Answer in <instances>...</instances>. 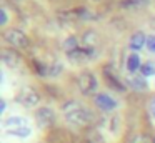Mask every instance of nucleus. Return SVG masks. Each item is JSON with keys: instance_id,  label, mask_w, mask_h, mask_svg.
Segmentation results:
<instances>
[{"instance_id": "nucleus-22", "label": "nucleus", "mask_w": 155, "mask_h": 143, "mask_svg": "<svg viewBox=\"0 0 155 143\" xmlns=\"http://www.w3.org/2000/svg\"><path fill=\"white\" fill-rule=\"evenodd\" d=\"M147 48L150 50V52H155V35H150V37H147Z\"/></svg>"}, {"instance_id": "nucleus-12", "label": "nucleus", "mask_w": 155, "mask_h": 143, "mask_svg": "<svg viewBox=\"0 0 155 143\" xmlns=\"http://www.w3.org/2000/svg\"><path fill=\"white\" fill-rule=\"evenodd\" d=\"M92 57L94 55H92L88 50H85L84 47H80L78 50H75V52H72V53H67V58L70 60L72 63H84V62H87V60H90Z\"/></svg>"}, {"instance_id": "nucleus-9", "label": "nucleus", "mask_w": 155, "mask_h": 143, "mask_svg": "<svg viewBox=\"0 0 155 143\" xmlns=\"http://www.w3.org/2000/svg\"><path fill=\"white\" fill-rule=\"evenodd\" d=\"M125 82H127V86L134 88L135 92H145V90L148 88L147 80H145V76H142V75H135V73H130V75L125 78Z\"/></svg>"}, {"instance_id": "nucleus-23", "label": "nucleus", "mask_w": 155, "mask_h": 143, "mask_svg": "<svg viewBox=\"0 0 155 143\" xmlns=\"http://www.w3.org/2000/svg\"><path fill=\"white\" fill-rule=\"evenodd\" d=\"M8 22V15H7V10L2 7L0 8V25H5V23Z\"/></svg>"}, {"instance_id": "nucleus-1", "label": "nucleus", "mask_w": 155, "mask_h": 143, "mask_svg": "<svg viewBox=\"0 0 155 143\" xmlns=\"http://www.w3.org/2000/svg\"><path fill=\"white\" fill-rule=\"evenodd\" d=\"M62 112H64L65 120L74 126H87L94 122V113L85 105H82L80 102H75V100L64 103Z\"/></svg>"}, {"instance_id": "nucleus-7", "label": "nucleus", "mask_w": 155, "mask_h": 143, "mask_svg": "<svg viewBox=\"0 0 155 143\" xmlns=\"http://www.w3.org/2000/svg\"><path fill=\"white\" fill-rule=\"evenodd\" d=\"M2 62H4V65L10 67V68H17L22 63V57L14 48H5L2 50Z\"/></svg>"}, {"instance_id": "nucleus-5", "label": "nucleus", "mask_w": 155, "mask_h": 143, "mask_svg": "<svg viewBox=\"0 0 155 143\" xmlns=\"http://www.w3.org/2000/svg\"><path fill=\"white\" fill-rule=\"evenodd\" d=\"M35 122L40 128H50L55 123V112L48 106H42L40 110H37L35 113Z\"/></svg>"}, {"instance_id": "nucleus-14", "label": "nucleus", "mask_w": 155, "mask_h": 143, "mask_svg": "<svg viewBox=\"0 0 155 143\" xmlns=\"http://www.w3.org/2000/svg\"><path fill=\"white\" fill-rule=\"evenodd\" d=\"M145 43H147V37H145L142 32H135L134 35L130 37V48H132V52H137V50L143 48Z\"/></svg>"}, {"instance_id": "nucleus-20", "label": "nucleus", "mask_w": 155, "mask_h": 143, "mask_svg": "<svg viewBox=\"0 0 155 143\" xmlns=\"http://www.w3.org/2000/svg\"><path fill=\"white\" fill-rule=\"evenodd\" d=\"M140 72H142V76H152V75H155L153 63H143V65H142V68H140Z\"/></svg>"}, {"instance_id": "nucleus-16", "label": "nucleus", "mask_w": 155, "mask_h": 143, "mask_svg": "<svg viewBox=\"0 0 155 143\" xmlns=\"http://www.w3.org/2000/svg\"><path fill=\"white\" fill-rule=\"evenodd\" d=\"M150 3V0H122V8H143Z\"/></svg>"}, {"instance_id": "nucleus-11", "label": "nucleus", "mask_w": 155, "mask_h": 143, "mask_svg": "<svg viewBox=\"0 0 155 143\" xmlns=\"http://www.w3.org/2000/svg\"><path fill=\"white\" fill-rule=\"evenodd\" d=\"M22 126H28V120L25 116H18V115H12L8 118L4 120V128L5 130H12V128H22Z\"/></svg>"}, {"instance_id": "nucleus-3", "label": "nucleus", "mask_w": 155, "mask_h": 143, "mask_svg": "<svg viewBox=\"0 0 155 143\" xmlns=\"http://www.w3.org/2000/svg\"><path fill=\"white\" fill-rule=\"evenodd\" d=\"M4 40L12 45L14 48H27L30 45V40L28 37L25 35L22 30H17V28H10V30H5L4 32Z\"/></svg>"}, {"instance_id": "nucleus-10", "label": "nucleus", "mask_w": 155, "mask_h": 143, "mask_svg": "<svg viewBox=\"0 0 155 143\" xmlns=\"http://www.w3.org/2000/svg\"><path fill=\"white\" fill-rule=\"evenodd\" d=\"M104 75H105V80H107V83L112 86V88L118 90V92H124V90H125V86H124V83H122V80L118 78L117 72H114L110 67H107V68L104 70Z\"/></svg>"}, {"instance_id": "nucleus-4", "label": "nucleus", "mask_w": 155, "mask_h": 143, "mask_svg": "<svg viewBox=\"0 0 155 143\" xmlns=\"http://www.w3.org/2000/svg\"><path fill=\"white\" fill-rule=\"evenodd\" d=\"M98 88V80L92 72H84L78 76V90L84 95H94Z\"/></svg>"}, {"instance_id": "nucleus-17", "label": "nucleus", "mask_w": 155, "mask_h": 143, "mask_svg": "<svg viewBox=\"0 0 155 143\" xmlns=\"http://www.w3.org/2000/svg\"><path fill=\"white\" fill-rule=\"evenodd\" d=\"M5 133L10 136H17V138H27L30 136L32 130L30 126H22V128H12V130H5Z\"/></svg>"}, {"instance_id": "nucleus-15", "label": "nucleus", "mask_w": 155, "mask_h": 143, "mask_svg": "<svg viewBox=\"0 0 155 143\" xmlns=\"http://www.w3.org/2000/svg\"><path fill=\"white\" fill-rule=\"evenodd\" d=\"M142 68V63H140V57L137 55L135 52H132L130 55L127 57V70L130 73H135L137 70Z\"/></svg>"}, {"instance_id": "nucleus-13", "label": "nucleus", "mask_w": 155, "mask_h": 143, "mask_svg": "<svg viewBox=\"0 0 155 143\" xmlns=\"http://www.w3.org/2000/svg\"><path fill=\"white\" fill-rule=\"evenodd\" d=\"M48 140H50V143H74V136L67 130H54Z\"/></svg>"}, {"instance_id": "nucleus-21", "label": "nucleus", "mask_w": 155, "mask_h": 143, "mask_svg": "<svg viewBox=\"0 0 155 143\" xmlns=\"http://www.w3.org/2000/svg\"><path fill=\"white\" fill-rule=\"evenodd\" d=\"M128 143H150V140L147 135H134L128 140Z\"/></svg>"}, {"instance_id": "nucleus-24", "label": "nucleus", "mask_w": 155, "mask_h": 143, "mask_svg": "<svg viewBox=\"0 0 155 143\" xmlns=\"http://www.w3.org/2000/svg\"><path fill=\"white\" fill-rule=\"evenodd\" d=\"M148 110H150V116L153 118V122H155V98H152V102H150V106H148Z\"/></svg>"}, {"instance_id": "nucleus-19", "label": "nucleus", "mask_w": 155, "mask_h": 143, "mask_svg": "<svg viewBox=\"0 0 155 143\" xmlns=\"http://www.w3.org/2000/svg\"><path fill=\"white\" fill-rule=\"evenodd\" d=\"M62 72V63L58 60H54V63L48 65V70H47V75H52V76H57L58 73Z\"/></svg>"}, {"instance_id": "nucleus-6", "label": "nucleus", "mask_w": 155, "mask_h": 143, "mask_svg": "<svg viewBox=\"0 0 155 143\" xmlns=\"http://www.w3.org/2000/svg\"><path fill=\"white\" fill-rule=\"evenodd\" d=\"M95 105L102 110V112H112L117 108V100L110 96L108 93H97L95 95Z\"/></svg>"}, {"instance_id": "nucleus-8", "label": "nucleus", "mask_w": 155, "mask_h": 143, "mask_svg": "<svg viewBox=\"0 0 155 143\" xmlns=\"http://www.w3.org/2000/svg\"><path fill=\"white\" fill-rule=\"evenodd\" d=\"M82 42H84V48L88 50V52H90L92 55L95 57V53H97V48H98V43H100L97 32H92V30L85 32L84 37H82Z\"/></svg>"}, {"instance_id": "nucleus-18", "label": "nucleus", "mask_w": 155, "mask_h": 143, "mask_svg": "<svg viewBox=\"0 0 155 143\" xmlns=\"http://www.w3.org/2000/svg\"><path fill=\"white\" fill-rule=\"evenodd\" d=\"M80 47H78V40L75 38V37H68L67 40L64 42V50L67 53H72V52H75V50H78Z\"/></svg>"}, {"instance_id": "nucleus-25", "label": "nucleus", "mask_w": 155, "mask_h": 143, "mask_svg": "<svg viewBox=\"0 0 155 143\" xmlns=\"http://www.w3.org/2000/svg\"><path fill=\"white\" fill-rule=\"evenodd\" d=\"M0 103H2V112H5V106H7V105H5V100H2Z\"/></svg>"}, {"instance_id": "nucleus-2", "label": "nucleus", "mask_w": 155, "mask_h": 143, "mask_svg": "<svg viewBox=\"0 0 155 143\" xmlns=\"http://www.w3.org/2000/svg\"><path fill=\"white\" fill-rule=\"evenodd\" d=\"M17 102L25 108H35L40 103V95L32 86H22L17 93Z\"/></svg>"}, {"instance_id": "nucleus-26", "label": "nucleus", "mask_w": 155, "mask_h": 143, "mask_svg": "<svg viewBox=\"0 0 155 143\" xmlns=\"http://www.w3.org/2000/svg\"><path fill=\"white\" fill-rule=\"evenodd\" d=\"M153 143H155V138H153Z\"/></svg>"}]
</instances>
